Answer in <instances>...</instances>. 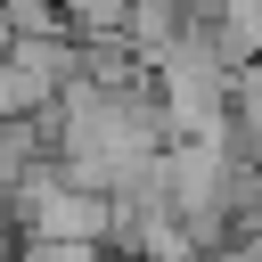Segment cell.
<instances>
[{"mask_svg":"<svg viewBox=\"0 0 262 262\" xmlns=\"http://www.w3.org/2000/svg\"><path fill=\"white\" fill-rule=\"evenodd\" d=\"M49 156H57V123L49 115H0V188H16Z\"/></svg>","mask_w":262,"mask_h":262,"instance_id":"6da1fadb","label":"cell"},{"mask_svg":"<svg viewBox=\"0 0 262 262\" xmlns=\"http://www.w3.org/2000/svg\"><path fill=\"white\" fill-rule=\"evenodd\" d=\"M229 123H237V147L262 156V57H237V74H229Z\"/></svg>","mask_w":262,"mask_h":262,"instance_id":"7a4b0ae2","label":"cell"},{"mask_svg":"<svg viewBox=\"0 0 262 262\" xmlns=\"http://www.w3.org/2000/svg\"><path fill=\"white\" fill-rule=\"evenodd\" d=\"M221 41H229V57H262V0H221Z\"/></svg>","mask_w":262,"mask_h":262,"instance_id":"3957f363","label":"cell"},{"mask_svg":"<svg viewBox=\"0 0 262 262\" xmlns=\"http://www.w3.org/2000/svg\"><path fill=\"white\" fill-rule=\"evenodd\" d=\"M74 33H131V0H66Z\"/></svg>","mask_w":262,"mask_h":262,"instance_id":"277c9868","label":"cell"},{"mask_svg":"<svg viewBox=\"0 0 262 262\" xmlns=\"http://www.w3.org/2000/svg\"><path fill=\"white\" fill-rule=\"evenodd\" d=\"M229 254H262V205L229 221Z\"/></svg>","mask_w":262,"mask_h":262,"instance_id":"5b68a950","label":"cell"},{"mask_svg":"<svg viewBox=\"0 0 262 262\" xmlns=\"http://www.w3.org/2000/svg\"><path fill=\"white\" fill-rule=\"evenodd\" d=\"M8 33H16V25H8V0H0V49H8Z\"/></svg>","mask_w":262,"mask_h":262,"instance_id":"8992f818","label":"cell"}]
</instances>
